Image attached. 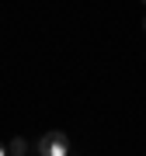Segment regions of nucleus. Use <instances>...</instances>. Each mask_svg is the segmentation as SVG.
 <instances>
[{
  "mask_svg": "<svg viewBox=\"0 0 146 156\" xmlns=\"http://www.w3.org/2000/svg\"><path fill=\"white\" fill-rule=\"evenodd\" d=\"M0 156H7V149H4V146H0Z\"/></svg>",
  "mask_w": 146,
  "mask_h": 156,
  "instance_id": "7ed1b4c3",
  "label": "nucleus"
},
{
  "mask_svg": "<svg viewBox=\"0 0 146 156\" xmlns=\"http://www.w3.org/2000/svg\"><path fill=\"white\" fill-rule=\"evenodd\" d=\"M7 153H11V156H24V153H28V142L17 135V139H11V142H7Z\"/></svg>",
  "mask_w": 146,
  "mask_h": 156,
  "instance_id": "f03ea898",
  "label": "nucleus"
},
{
  "mask_svg": "<svg viewBox=\"0 0 146 156\" xmlns=\"http://www.w3.org/2000/svg\"><path fill=\"white\" fill-rule=\"evenodd\" d=\"M143 31H146V21H143Z\"/></svg>",
  "mask_w": 146,
  "mask_h": 156,
  "instance_id": "20e7f679",
  "label": "nucleus"
},
{
  "mask_svg": "<svg viewBox=\"0 0 146 156\" xmlns=\"http://www.w3.org/2000/svg\"><path fill=\"white\" fill-rule=\"evenodd\" d=\"M73 146H70V135L66 132H45L38 139V156H70Z\"/></svg>",
  "mask_w": 146,
  "mask_h": 156,
  "instance_id": "f257e3e1",
  "label": "nucleus"
},
{
  "mask_svg": "<svg viewBox=\"0 0 146 156\" xmlns=\"http://www.w3.org/2000/svg\"><path fill=\"white\" fill-rule=\"evenodd\" d=\"M143 4H146V0H143Z\"/></svg>",
  "mask_w": 146,
  "mask_h": 156,
  "instance_id": "39448f33",
  "label": "nucleus"
}]
</instances>
